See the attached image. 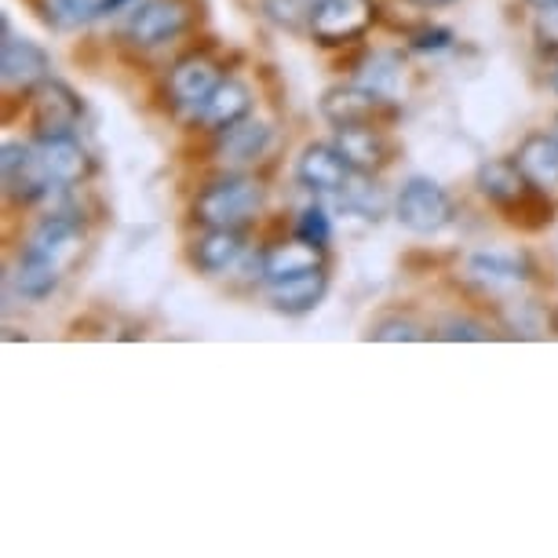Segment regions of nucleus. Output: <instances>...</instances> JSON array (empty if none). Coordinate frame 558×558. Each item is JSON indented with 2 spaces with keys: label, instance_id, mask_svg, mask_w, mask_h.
<instances>
[{
  "label": "nucleus",
  "instance_id": "f257e3e1",
  "mask_svg": "<svg viewBox=\"0 0 558 558\" xmlns=\"http://www.w3.org/2000/svg\"><path fill=\"white\" fill-rule=\"evenodd\" d=\"M263 205H267V191H263L259 179L227 172V175L213 179V183H205V191L194 197L191 213L202 227L241 230L263 213Z\"/></svg>",
  "mask_w": 558,
  "mask_h": 558
},
{
  "label": "nucleus",
  "instance_id": "f03ea898",
  "mask_svg": "<svg viewBox=\"0 0 558 558\" xmlns=\"http://www.w3.org/2000/svg\"><path fill=\"white\" fill-rule=\"evenodd\" d=\"M395 216L405 230H413L420 238H430L441 234L457 219V205H452V197L441 191L435 179L413 175L405 179L402 191L395 197Z\"/></svg>",
  "mask_w": 558,
  "mask_h": 558
},
{
  "label": "nucleus",
  "instance_id": "7ed1b4c3",
  "mask_svg": "<svg viewBox=\"0 0 558 558\" xmlns=\"http://www.w3.org/2000/svg\"><path fill=\"white\" fill-rule=\"evenodd\" d=\"M376 23V4L373 0H314L307 29L314 45L322 48H347L354 40L368 34V26Z\"/></svg>",
  "mask_w": 558,
  "mask_h": 558
},
{
  "label": "nucleus",
  "instance_id": "20e7f679",
  "mask_svg": "<svg viewBox=\"0 0 558 558\" xmlns=\"http://www.w3.org/2000/svg\"><path fill=\"white\" fill-rule=\"evenodd\" d=\"M194 23V4L191 0H143L132 8L124 37L135 48H161L168 40L183 37Z\"/></svg>",
  "mask_w": 558,
  "mask_h": 558
},
{
  "label": "nucleus",
  "instance_id": "39448f33",
  "mask_svg": "<svg viewBox=\"0 0 558 558\" xmlns=\"http://www.w3.org/2000/svg\"><path fill=\"white\" fill-rule=\"evenodd\" d=\"M29 124H34V140H48V135H77L84 121V102L66 81L48 77L29 92Z\"/></svg>",
  "mask_w": 558,
  "mask_h": 558
},
{
  "label": "nucleus",
  "instance_id": "423d86ee",
  "mask_svg": "<svg viewBox=\"0 0 558 558\" xmlns=\"http://www.w3.org/2000/svg\"><path fill=\"white\" fill-rule=\"evenodd\" d=\"M0 179H4V197L19 208L37 205L51 191V179L40 165L34 143H4L0 146Z\"/></svg>",
  "mask_w": 558,
  "mask_h": 558
},
{
  "label": "nucleus",
  "instance_id": "0eeeda50",
  "mask_svg": "<svg viewBox=\"0 0 558 558\" xmlns=\"http://www.w3.org/2000/svg\"><path fill=\"white\" fill-rule=\"evenodd\" d=\"M219 81H223V77H219V66L208 56H202V51L183 56L172 70H168V81H165L168 102H172L175 113L197 121V118H202L205 99L213 96V88Z\"/></svg>",
  "mask_w": 558,
  "mask_h": 558
},
{
  "label": "nucleus",
  "instance_id": "6e6552de",
  "mask_svg": "<svg viewBox=\"0 0 558 558\" xmlns=\"http://www.w3.org/2000/svg\"><path fill=\"white\" fill-rule=\"evenodd\" d=\"M395 99L380 96V92L365 88L362 81L343 84V88H329L322 96V118L332 129H357V124H380L384 118H395Z\"/></svg>",
  "mask_w": 558,
  "mask_h": 558
},
{
  "label": "nucleus",
  "instance_id": "1a4fd4ad",
  "mask_svg": "<svg viewBox=\"0 0 558 558\" xmlns=\"http://www.w3.org/2000/svg\"><path fill=\"white\" fill-rule=\"evenodd\" d=\"M354 179V168L347 165L336 143H311L303 146L296 157V183L311 194H336L347 191V183Z\"/></svg>",
  "mask_w": 558,
  "mask_h": 558
},
{
  "label": "nucleus",
  "instance_id": "9d476101",
  "mask_svg": "<svg viewBox=\"0 0 558 558\" xmlns=\"http://www.w3.org/2000/svg\"><path fill=\"white\" fill-rule=\"evenodd\" d=\"M0 77H4V92H34L51 77V56L37 40L4 37L0 40Z\"/></svg>",
  "mask_w": 558,
  "mask_h": 558
},
{
  "label": "nucleus",
  "instance_id": "9b49d317",
  "mask_svg": "<svg viewBox=\"0 0 558 558\" xmlns=\"http://www.w3.org/2000/svg\"><path fill=\"white\" fill-rule=\"evenodd\" d=\"M34 146L51 186H81L84 179L96 172V161L81 146L77 135H48V140H34Z\"/></svg>",
  "mask_w": 558,
  "mask_h": 558
},
{
  "label": "nucleus",
  "instance_id": "f8f14e48",
  "mask_svg": "<svg viewBox=\"0 0 558 558\" xmlns=\"http://www.w3.org/2000/svg\"><path fill=\"white\" fill-rule=\"evenodd\" d=\"M336 146L347 157V165L362 175H376L391 165V140L380 124H357V129H336Z\"/></svg>",
  "mask_w": 558,
  "mask_h": 558
},
{
  "label": "nucleus",
  "instance_id": "ddd939ff",
  "mask_svg": "<svg viewBox=\"0 0 558 558\" xmlns=\"http://www.w3.org/2000/svg\"><path fill=\"white\" fill-rule=\"evenodd\" d=\"M530 259L522 252H478L468 259V278L486 292H511L530 281Z\"/></svg>",
  "mask_w": 558,
  "mask_h": 558
},
{
  "label": "nucleus",
  "instance_id": "4468645a",
  "mask_svg": "<svg viewBox=\"0 0 558 558\" xmlns=\"http://www.w3.org/2000/svg\"><path fill=\"white\" fill-rule=\"evenodd\" d=\"M29 245L40 248L45 256H51L59 267H70L77 259V252L84 245V230H81V219L77 213L62 208V213H51L37 223V230L29 234Z\"/></svg>",
  "mask_w": 558,
  "mask_h": 558
},
{
  "label": "nucleus",
  "instance_id": "2eb2a0df",
  "mask_svg": "<svg viewBox=\"0 0 558 558\" xmlns=\"http://www.w3.org/2000/svg\"><path fill=\"white\" fill-rule=\"evenodd\" d=\"M322 252L325 248L311 245V241H303V238L267 245V248L259 252V278L267 281V286H278V281L296 278V274H307L314 267H325Z\"/></svg>",
  "mask_w": 558,
  "mask_h": 558
},
{
  "label": "nucleus",
  "instance_id": "dca6fc26",
  "mask_svg": "<svg viewBox=\"0 0 558 558\" xmlns=\"http://www.w3.org/2000/svg\"><path fill=\"white\" fill-rule=\"evenodd\" d=\"M270 124L267 121H256V118H245L230 129H219L216 132V157L223 165H256L263 154L270 150Z\"/></svg>",
  "mask_w": 558,
  "mask_h": 558
},
{
  "label": "nucleus",
  "instance_id": "f3484780",
  "mask_svg": "<svg viewBox=\"0 0 558 558\" xmlns=\"http://www.w3.org/2000/svg\"><path fill=\"white\" fill-rule=\"evenodd\" d=\"M12 281H15V292L23 300L29 303H45L51 292L59 289V281H62V267L51 256H45L40 248H34L26 241L23 248H19V259H15V274H12Z\"/></svg>",
  "mask_w": 558,
  "mask_h": 558
},
{
  "label": "nucleus",
  "instance_id": "a211bd4d",
  "mask_svg": "<svg viewBox=\"0 0 558 558\" xmlns=\"http://www.w3.org/2000/svg\"><path fill=\"white\" fill-rule=\"evenodd\" d=\"M325 292H329V274H325V267H314L307 274L270 286V307L278 314H289V318H300V314H311L318 307Z\"/></svg>",
  "mask_w": 558,
  "mask_h": 558
},
{
  "label": "nucleus",
  "instance_id": "6ab92c4d",
  "mask_svg": "<svg viewBox=\"0 0 558 558\" xmlns=\"http://www.w3.org/2000/svg\"><path fill=\"white\" fill-rule=\"evenodd\" d=\"M241 252H245V238L230 227H205V234L191 241V263L202 274H227L241 259Z\"/></svg>",
  "mask_w": 558,
  "mask_h": 558
},
{
  "label": "nucleus",
  "instance_id": "aec40b11",
  "mask_svg": "<svg viewBox=\"0 0 558 558\" xmlns=\"http://www.w3.org/2000/svg\"><path fill=\"white\" fill-rule=\"evenodd\" d=\"M252 118V92H248V84H241L238 77H223L213 88V96L205 99V107H202V124H208L213 132L219 129H230V124H238V121H245Z\"/></svg>",
  "mask_w": 558,
  "mask_h": 558
},
{
  "label": "nucleus",
  "instance_id": "412c9836",
  "mask_svg": "<svg viewBox=\"0 0 558 558\" xmlns=\"http://www.w3.org/2000/svg\"><path fill=\"white\" fill-rule=\"evenodd\" d=\"M514 161H519V168L533 186H541L547 194L558 191V135H547V132L525 135Z\"/></svg>",
  "mask_w": 558,
  "mask_h": 558
},
{
  "label": "nucleus",
  "instance_id": "4be33fe9",
  "mask_svg": "<svg viewBox=\"0 0 558 558\" xmlns=\"http://www.w3.org/2000/svg\"><path fill=\"white\" fill-rule=\"evenodd\" d=\"M357 81L365 88L380 92V96L395 99L398 96V81H402V59L391 56V51H373L362 66H357Z\"/></svg>",
  "mask_w": 558,
  "mask_h": 558
},
{
  "label": "nucleus",
  "instance_id": "5701e85b",
  "mask_svg": "<svg viewBox=\"0 0 558 558\" xmlns=\"http://www.w3.org/2000/svg\"><path fill=\"white\" fill-rule=\"evenodd\" d=\"M37 8L56 29H81L99 19V0H37Z\"/></svg>",
  "mask_w": 558,
  "mask_h": 558
},
{
  "label": "nucleus",
  "instance_id": "b1692460",
  "mask_svg": "<svg viewBox=\"0 0 558 558\" xmlns=\"http://www.w3.org/2000/svg\"><path fill=\"white\" fill-rule=\"evenodd\" d=\"M427 329L416 318H405V314H391V318L373 322L368 329V340H380V343H416L424 340Z\"/></svg>",
  "mask_w": 558,
  "mask_h": 558
},
{
  "label": "nucleus",
  "instance_id": "393cba45",
  "mask_svg": "<svg viewBox=\"0 0 558 558\" xmlns=\"http://www.w3.org/2000/svg\"><path fill=\"white\" fill-rule=\"evenodd\" d=\"M296 238H303V241H311V245L325 248L332 241V216L325 213L318 202L307 205L300 213V219H296Z\"/></svg>",
  "mask_w": 558,
  "mask_h": 558
},
{
  "label": "nucleus",
  "instance_id": "a878e982",
  "mask_svg": "<svg viewBox=\"0 0 558 558\" xmlns=\"http://www.w3.org/2000/svg\"><path fill=\"white\" fill-rule=\"evenodd\" d=\"M452 45H457V34H452L449 26H420L409 34V48L413 51H449Z\"/></svg>",
  "mask_w": 558,
  "mask_h": 558
},
{
  "label": "nucleus",
  "instance_id": "bb28decb",
  "mask_svg": "<svg viewBox=\"0 0 558 558\" xmlns=\"http://www.w3.org/2000/svg\"><path fill=\"white\" fill-rule=\"evenodd\" d=\"M441 340H449V343H482V340H489V325H482L475 318H449L446 325H441Z\"/></svg>",
  "mask_w": 558,
  "mask_h": 558
},
{
  "label": "nucleus",
  "instance_id": "cd10ccee",
  "mask_svg": "<svg viewBox=\"0 0 558 558\" xmlns=\"http://www.w3.org/2000/svg\"><path fill=\"white\" fill-rule=\"evenodd\" d=\"M536 40H541L544 51H558V8L541 12V19H536Z\"/></svg>",
  "mask_w": 558,
  "mask_h": 558
},
{
  "label": "nucleus",
  "instance_id": "c85d7f7f",
  "mask_svg": "<svg viewBox=\"0 0 558 558\" xmlns=\"http://www.w3.org/2000/svg\"><path fill=\"white\" fill-rule=\"evenodd\" d=\"M124 8H135V0H99V19L118 15V12H124Z\"/></svg>",
  "mask_w": 558,
  "mask_h": 558
},
{
  "label": "nucleus",
  "instance_id": "c756f323",
  "mask_svg": "<svg viewBox=\"0 0 558 558\" xmlns=\"http://www.w3.org/2000/svg\"><path fill=\"white\" fill-rule=\"evenodd\" d=\"M530 8H536V12H551V8H558V0H530Z\"/></svg>",
  "mask_w": 558,
  "mask_h": 558
},
{
  "label": "nucleus",
  "instance_id": "7c9ffc66",
  "mask_svg": "<svg viewBox=\"0 0 558 558\" xmlns=\"http://www.w3.org/2000/svg\"><path fill=\"white\" fill-rule=\"evenodd\" d=\"M420 8H446V4H457V0H413Z\"/></svg>",
  "mask_w": 558,
  "mask_h": 558
},
{
  "label": "nucleus",
  "instance_id": "2f4dec72",
  "mask_svg": "<svg viewBox=\"0 0 558 558\" xmlns=\"http://www.w3.org/2000/svg\"><path fill=\"white\" fill-rule=\"evenodd\" d=\"M551 81H555V92H558V66H555V77Z\"/></svg>",
  "mask_w": 558,
  "mask_h": 558
},
{
  "label": "nucleus",
  "instance_id": "473e14b6",
  "mask_svg": "<svg viewBox=\"0 0 558 558\" xmlns=\"http://www.w3.org/2000/svg\"><path fill=\"white\" fill-rule=\"evenodd\" d=\"M307 4H314V0H307Z\"/></svg>",
  "mask_w": 558,
  "mask_h": 558
},
{
  "label": "nucleus",
  "instance_id": "72a5a7b5",
  "mask_svg": "<svg viewBox=\"0 0 558 558\" xmlns=\"http://www.w3.org/2000/svg\"><path fill=\"white\" fill-rule=\"evenodd\" d=\"M555 135H558V129H555Z\"/></svg>",
  "mask_w": 558,
  "mask_h": 558
}]
</instances>
